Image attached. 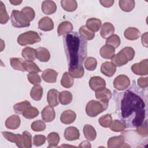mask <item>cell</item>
Returning a JSON list of instances; mask_svg holds the SVG:
<instances>
[{
    "label": "cell",
    "instance_id": "39",
    "mask_svg": "<svg viewBox=\"0 0 148 148\" xmlns=\"http://www.w3.org/2000/svg\"><path fill=\"white\" fill-rule=\"evenodd\" d=\"M73 77H72L68 72H66L63 74L61 80V84L64 87L67 88L71 87L73 84Z\"/></svg>",
    "mask_w": 148,
    "mask_h": 148
},
{
    "label": "cell",
    "instance_id": "20",
    "mask_svg": "<svg viewBox=\"0 0 148 148\" xmlns=\"http://www.w3.org/2000/svg\"><path fill=\"white\" fill-rule=\"evenodd\" d=\"M114 32V27L113 25L110 23H104L101 27L100 35L103 39H106L109 36L113 35Z\"/></svg>",
    "mask_w": 148,
    "mask_h": 148
},
{
    "label": "cell",
    "instance_id": "25",
    "mask_svg": "<svg viewBox=\"0 0 148 148\" xmlns=\"http://www.w3.org/2000/svg\"><path fill=\"white\" fill-rule=\"evenodd\" d=\"M115 49L108 45H105L100 49L101 56L105 59H111L114 55Z\"/></svg>",
    "mask_w": 148,
    "mask_h": 148
},
{
    "label": "cell",
    "instance_id": "34",
    "mask_svg": "<svg viewBox=\"0 0 148 148\" xmlns=\"http://www.w3.org/2000/svg\"><path fill=\"white\" fill-rule=\"evenodd\" d=\"M62 8L67 12H73L77 7V3L76 1L62 0L61 1Z\"/></svg>",
    "mask_w": 148,
    "mask_h": 148
},
{
    "label": "cell",
    "instance_id": "43",
    "mask_svg": "<svg viewBox=\"0 0 148 148\" xmlns=\"http://www.w3.org/2000/svg\"><path fill=\"white\" fill-rule=\"evenodd\" d=\"M68 71L70 75L74 78H81L84 73V69L83 66L74 68H68Z\"/></svg>",
    "mask_w": 148,
    "mask_h": 148
},
{
    "label": "cell",
    "instance_id": "13",
    "mask_svg": "<svg viewBox=\"0 0 148 148\" xmlns=\"http://www.w3.org/2000/svg\"><path fill=\"white\" fill-rule=\"evenodd\" d=\"M80 137L79 130L75 127H67L64 131V138L69 141L77 140Z\"/></svg>",
    "mask_w": 148,
    "mask_h": 148
},
{
    "label": "cell",
    "instance_id": "27",
    "mask_svg": "<svg viewBox=\"0 0 148 148\" xmlns=\"http://www.w3.org/2000/svg\"><path fill=\"white\" fill-rule=\"evenodd\" d=\"M83 134L85 138L90 141H93L95 140L97 132L95 128L90 124H86L83 127Z\"/></svg>",
    "mask_w": 148,
    "mask_h": 148
},
{
    "label": "cell",
    "instance_id": "37",
    "mask_svg": "<svg viewBox=\"0 0 148 148\" xmlns=\"http://www.w3.org/2000/svg\"><path fill=\"white\" fill-rule=\"evenodd\" d=\"M60 136L57 132H51L47 136V140L49 143L48 147H57L60 142Z\"/></svg>",
    "mask_w": 148,
    "mask_h": 148
},
{
    "label": "cell",
    "instance_id": "48",
    "mask_svg": "<svg viewBox=\"0 0 148 148\" xmlns=\"http://www.w3.org/2000/svg\"><path fill=\"white\" fill-rule=\"evenodd\" d=\"M31 128L33 131L36 132L43 131L46 128V124L43 121L38 120L34 121L31 124Z\"/></svg>",
    "mask_w": 148,
    "mask_h": 148
},
{
    "label": "cell",
    "instance_id": "19",
    "mask_svg": "<svg viewBox=\"0 0 148 148\" xmlns=\"http://www.w3.org/2000/svg\"><path fill=\"white\" fill-rule=\"evenodd\" d=\"M42 12L47 15L54 13L57 10V5L53 1H44L42 3Z\"/></svg>",
    "mask_w": 148,
    "mask_h": 148
},
{
    "label": "cell",
    "instance_id": "56",
    "mask_svg": "<svg viewBox=\"0 0 148 148\" xmlns=\"http://www.w3.org/2000/svg\"><path fill=\"white\" fill-rule=\"evenodd\" d=\"M79 147H91V144L89 142L87 141V140H85V141H83L82 142L80 145L79 146Z\"/></svg>",
    "mask_w": 148,
    "mask_h": 148
},
{
    "label": "cell",
    "instance_id": "28",
    "mask_svg": "<svg viewBox=\"0 0 148 148\" xmlns=\"http://www.w3.org/2000/svg\"><path fill=\"white\" fill-rule=\"evenodd\" d=\"M36 58L41 62H47L50 58V52L45 47H39L36 49Z\"/></svg>",
    "mask_w": 148,
    "mask_h": 148
},
{
    "label": "cell",
    "instance_id": "9",
    "mask_svg": "<svg viewBox=\"0 0 148 148\" xmlns=\"http://www.w3.org/2000/svg\"><path fill=\"white\" fill-rule=\"evenodd\" d=\"M131 70L136 75H147L148 74V60L145 59L139 63L133 64Z\"/></svg>",
    "mask_w": 148,
    "mask_h": 148
},
{
    "label": "cell",
    "instance_id": "57",
    "mask_svg": "<svg viewBox=\"0 0 148 148\" xmlns=\"http://www.w3.org/2000/svg\"><path fill=\"white\" fill-rule=\"evenodd\" d=\"M9 2L10 3H12L13 5H19L22 3V1H16V0L9 1Z\"/></svg>",
    "mask_w": 148,
    "mask_h": 148
},
{
    "label": "cell",
    "instance_id": "44",
    "mask_svg": "<svg viewBox=\"0 0 148 148\" xmlns=\"http://www.w3.org/2000/svg\"><path fill=\"white\" fill-rule=\"evenodd\" d=\"M21 12L24 16V17L27 19L29 22L32 21L35 16V13L34 9L29 6H25L21 10Z\"/></svg>",
    "mask_w": 148,
    "mask_h": 148
},
{
    "label": "cell",
    "instance_id": "4",
    "mask_svg": "<svg viewBox=\"0 0 148 148\" xmlns=\"http://www.w3.org/2000/svg\"><path fill=\"white\" fill-rule=\"evenodd\" d=\"M108 101L91 100L86 105V112L90 117H95L107 109Z\"/></svg>",
    "mask_w": 148,
    "mask_h": 148
},
{
    "label": "cell",
    "instance_id": "38",
    "mask_svg": "<svg viewBox=\"0 0 148 148\" xmlns=\"http://www.w3.org/2000/svg\"><path fill=\"white\" fill-rule=\"evenodd\" d=\"M31 106V103L28 101H24L15 104L13 106V109L17 114H21Z\"/></svg>",
    "mask_w": 148,
    "mask_h": 148
},
{
    "label": "cell",
    "instance_id": "55",
    "mask_svg": "<svg viewBox=\"0 0 148 148\" xmlns=\"http://www.w3.org/2000/svg\"><path fill=\"white\" fill-rule=\"evenodd\" d=\"M141 41L142 45L145 46L147 47V32H145L142 35L141 37Z\"/></svg>",
    "mask_w": 148,
    "mask_h": 148
},
{
    "label": "cell",
    "instance_id": "54",
    "mask_svg": "<svg viewBox=\"0 0 148 148\" xmlns=\"http://www.w3.org/2000/svg\"><path fill=\"white\" fill-rule=\"evenodd\" d=\"M114 1L113 0H106V1H99V3L101 4V5H102L103 6L105 7V8H109L110 6H112L113 3H114Z\"/></svg>",
    "mask_w": 148,
    "mask_h": 148
},
{
    "label": "cell",
    "instance_id": "35",
    "mask_svg": "<svg viewBox=\"0 0 148 148\" xmlns=\"http://www.w3.org/2000/svg\"><path fill=\"white\" fill-rule=\"evenodd\" d=\"M79 34L86 40H91L95 36V33L87 27L86 25L82 26L79 29Z\"/></svg>",
    "mask_w": 148,
    "mask_h": 148
},
{
    "label": "cell",
    "instance_id": "29",
    "mask_svg": "<svg viewBox=\"0 0 148 148\" xmlns=\"http://www.w3.org/2000/svg\"><path fill=\"white\" fill-rule=\"evenodd\" d=\"M86 26L91 31L97 32L101 26V20L96 18H90L86 21Z\"/></svg>",
    "mask_w": 148,
    "mask_h": 148
},
{
    "label": "cell",
    "instance_id": "42",
    "mask_svg": "<svg viewBox=\"0 0 148 148\" xmlns=\"http://www.w3.org/2000/svg\"><path fill=\"white\" fill-rule=\"evenodd\" d=\"M121 43V40L117 35L113 34L106 39V45H110L114 49L117 48Z\"/></svg>",
    "mask_w": 148,
    "mask_h": 148
},
{
    "label": "cell",
    "instance_id": "30",
    "mask_svg": "<svg viewBox=\"0 0 148 148\" xmlns=\"http://www.w3.org/2000/svg\"><path fill=\"white\" fill-rule=\"evenodd\" d=\"M135 1L133 0H120L119 4L120 9L125 12H129L135 8Z\"/></svg>",
    "mask_w": 148,
    "mask_h": 148
},
{
    "label": "cell",
    "instance_id": "3",
    "mask_svg": "<svg viewBox=\"0 0 148 148\" xmlns=\"http://www.w3.org/2000/svg\"><path fill=\"white\" fill-rule=\"evenodd\" d=\"M135 56V51L131 47H125L122 49L111 58L112 62L117 66H121L128 61L133 60Z\"/></svg>",
    "mask_w": 148,
    "mask_h": 148
},
{
    "label": "cell",
    "instance_id": "17",
    "mask_svg": "<svg viewBox=\"0 0 148 148\" xmlns=\"http://www.w3.org/2000/svg\"><path fill=\"white\" fill-rule=\"evenodd\" d=\"M38 28L44 31H49L54 28V23L50 17H44L39 21Z\"/></svg>",
    "mask_w": 148,
    "mask_h": 148
},
{
    "label": "cell",
    "instance_id": "10",
    "mask_svg": "<svg viewBox=\"0 0 148 148\" xmlns=\"http://www.w3.org/2000/svg\"><path fill=\"white\" fill-rule=\"evenodd\" d=\"M89 86L91 89L94 91L100 90L106 86L105 80L100 76L91 77L89 80Z\"/></svg>",
    "mask_w": 148,
    "mask_h": 148
},
{
    "label": "cell",
    "instance_id": "51",
    "mask_svg": "<svg viewBox=\"0 0 148 148\" xmlns=\"http://www.w3.org/2000/svg\"><path fill=\"white\" fill-rule=\"evenodd\" d=\"M46 139L43 135H36L33 139V145L35 146H40L45 143Z\"/></svg>",
    "mask_w": 148,
    "mask_h": 148
},
{
    "label": "cell",
    "instance_id": "47",
    "mask_svg": "<svg viewBox=\"0 0 148 148\" xmlns=\"http://www.w3.org/2000/svg\"><path fill=\"white\" fill-rule=\"evenodd\" d=\"M97 65V61L94 57H88L84 62V66L88 71H94Z\"/></svg>",
    "mask_w": 148,
    "mask_h": 148
},
{
    "label": "cell",
    "instance_id": "53",
    "mask_svg": "<svg viewBox=\"0 0 148 148\" xmlns=\"http://www.w3.org/2000/svg\"><path fill=\"white\" fill-rule=\"evenodd\" d=\"M138 84L141 88H146L148 86V77H140L138 79Z\"/></svg>",
    "mask_w": 148,
    "mask_h": 148
},
{
    "label": "cell",
    "instance_id": "33",
    "mask_svg": "<svg viewBox=\"0 0 148 148\" xmlns=\"http://www.w3.org/2000/svg\"><path fill=\"white\" fill-rule=\"evenodd\" d=\"M58 99L61 104L64 105H68L72 101V95L68 91H62L59 93Z\"/></svg>",
    "mask_w": 148,
    "mask_h": 148
},
{
    "label": "cell",
    "instance_id": "23",
    "mask_svg": "<svg viewBox=\"0 0 148 148\" xmlns=\"http://www.w3.org/2000/svg\"><path fill=\"white\" fill-rule=\"evenodd\" d=\"M124 35L125 38L128 40H136L140 37V32L136 28L128 27L125 30L124 32Z\"/></svg>",
    "mask_w": 148,
    "mask_h": 148
},
{
    "label": "cell",
    "instance_id": "5",
    "mask_svg": "<svg viewBox=\"0 0 148 148\" xmlns=\"http://www.w3.org/2000/svg\"><path fill=\"white\" fill-rule=\"evenodd\" d=\"M39 35L35 31H29L20 34L17 38V42L21 46L32 45L40 42Z\"/></svg>",
    "mask_w": 148,
    "mask_h": 148
},
{
    "label": "cell",
    "instance_id": "1",
    "mask_svg": "<svg viewBox=\"0 0 148 148\" xmlns=\"http://www.w3.org/2000/svg\"><path fill=\"white\" fill-rule=\"evenodd\" d=\"M120 110V117L126 127L136 128L145 121L146 103L142 95L135 91L127 90L121 94Z\"/></svg>",
    "mask_w": 148,
    "mask_h": 148
},
{
    "label": "cell",
    "instance_id": "6",
    "mask_svg": "<svg viewBox=\"0 0 148 148\" xmlns=\"http://www.w3.org/2000/svg\"><path fill=\"white\" fill-rule=\"evenodd\" d=\"M12 24L16 28L27 27L30 25V22L24 17L21 11L14 10L10 15Z\"/></svg>",
    "mask_w": 148,
    "mask_h": 148
},
{
    "label": "cell",
    "instance_id": "24",
    "mask_svg": "<svg viewBox=\"0 0 148 148\" xmlns=\"http://www.w3.org/2000/svg\"><path fill=\"white\" fill-rule=\"evenodd\" d=\"M95 95L97 99L103 101H109L112 96L111 91L105 87L100 90L95 91Z\"/></svg>",
    "mask_w": 148,
    "mask_h": 148
},
{
    "label": "cell",
    "instance_id": "45",
    "mask_svg": "<svg viewBox=\"0 0 148 148\" xmlns=\"http://www.w3.org/2000/svg\"><path fill=\"white\" fill-rule=\"evenodd\" d=\"M9 19V17L6 10L5 6L2 1H0V23L2 24H6Z\"/></svg>",
    "mask_w": 148,
    "mask_h": 148
},
{
    "label": "cell",
    "instance_id": "26",
    "mask_svg": "<svg viewBox=\"0 0 148 148\" xmlns=\"http://www.w3.org/2000/svg\"><path fill=\"white\" fill-rule=\"evenodd\" d=\"M21 56L28 61H33L36 58V49L30 47H26L22 50Z\"/></svg>",
    "mask_w": 148,
    "mask_h": 148
},
{
    "label": "cell",
    "instance_id": "52",
    "mask_svg": "<svg viewBox=\"0 0 148 148\" xmlns=\"http://www.w3.org/2000/svg\"><path fill=\"white\" fill-rule=\"evenodd\" d=\"M136 131L138 134H139L142 136H147L148 131H147V120H145V121H144L140 125L136 127Z\"/></svg>",
    "mask_w": 148,
    "mask_h": 148
},
{
    "label": "cell",
    "instance_id": "49",
    "mask_svg": "<svg viewBox=\"0 0 148 148\" xmlns=\"http://www.w3.org/2000/svg\"><path fill=\"white\" fill-rule=\"evenodd\" d=\"M23 143L24 145V148H30L32 147V136L31 134L25 131L23 132Z\"/></svg>",
    "mask_w": 148,
    "mask_h": 148
},
{
    "label": "cell",
    "instance_id": "36",
    "mask_svg": "<svg viewBox=\"0 0 148 148\" xmlns=\"http://www.w3.org/2000/svg\"><path fill=\"white\" fill-rule=\"evenodd\" d=\"M109 127L114 132H121L126 128V125L122 120H114L112 121Z\"/></svg>",
    "mask_w": 148,
    "mask_h": 148
},
{
    "label": "cell",
    "instance_id": "16",
    "mask_svg": "<svg viewBox=\"0 0 148 148\" xmlns=\"http://www.w3.org/2000/svg\"><path fill=\"white\" fill-rule=\"evenodd\" d=\"M57 76V72L52 69H47L42 72V78L46 82L54 83L56 82Z\"/></svg>",
    "mask_w": 148,
    "mask_h": 148
},
{
    "label": "cell",
    "instance_id": "40",
    "mask_svg": "<svg viewBox=\"0 0 148 148\" xmlns=\"http://www.w3.org/2000/svg\"><path fill=\"white\" fill-rule=\"evenodd\" d=\"M24 68L25 71L29 73H38L41 71L39 66L33 61H25L24 62Z\"/></svg>",
    "mask_w": 148,
    "mask_h": 148
},
{
    "label": "cell",
    "instance_id": "50",
    "mask_svg": "<svg viewBox=\"0 0 148 148\" xmlns=\"http://www.w3.org/2000/svg\"><path fill=\"white\" fill-rule=\"evenodd\" d=\"M27 79L32 84L37 85L41 82L40 77L37 73H29L27 75Z\"/></svg>",
    "mask_w": 148,
    "mask_h": 148
},
{
    "label": "cell",
    "instance_id": "32",
    "mask_svg": "<svg viewBox=\"0 0 148 148\" xmlns=\"http://www.w3.org/2000/svg\"><path fill=\"white\" fill-rule=\"evenodd\" d=\"M30 95L32 99L40 101L43 95V88L39 84L35 85L31 90Z\"/></svg>",
    "mask_w": 148,
    "mask_h": 148
},
{
    "label": "cell",
    "instance_id": "22",
    "mask_svg": "<svg viewBox=\"0 0 148 148\" xmlns=\"http://www.w3.org/2000/svg\"><path fill=\"white\" fill-rule=\"evenodd\" d=\"M73 30V25L69 21H65L60 23L57 28V33L58 36L64 35L72 32Z\"/></svg>",
    "mask_w": 148,
    "mask_h": 148
},
{
    "label": "cell",
    "instance_id": "12",
    "mask_svg": "<svg viewBox=\"0 0 148 148\" xmlns=\"http://www.w3.org/2000/svg\"><path fill=\"white\" fill-rule=\"evenodd\" d=\"M41 117L46 122H51L56 117V112L51 106H47L43 108L41 112Z\"/></svg>",
    "mask_w": 148,
    "mask_h": 148
},
{
    "label": "cell",
    "instance_id": "41",
    "mask_svg": "<svg viewBox=\"0 0 148 148\" xmlns=\"http://www.w3.org/2000/svg\"><path fill=\"white\" fill-rule=\"evenodd\" d=\"M39 112L37 108L32 106H29L28 108H27L23 113V116L25 119H32L35 117H36L38 114Z\"/></svg>",
    "mask_w": 148,
    "mask_h": 148
},
{
    "label": "cell",
    "instance_id": "7",
    "mask_svg": "<svg viewBox=\"0 0 148 148\" xmlns=\"http://www.w3.org/2000/svg\"><path fill=\"white\" fill-rule=\"evenodd\" d=\"M130 85V80L128 77L125 75L117 76L113 81L114 87L119 91L124 90Z\"/></svg>",
    "mask_w": 148,
    "mask_h": 148
},
{
    "label": "cell",
    "instance_id": "14",
    "mask_svg": "<svg viewBox=\"0 0 148 148\" xmlns=\"http://www.w3.org/2000/svg\"><path fill=\"white\" fill-rule=\"evenodd\" d=\"M108 147L109 148H119L125 147L124 136L120 135L110 138L108 141Z\"/></svg>",
    "mask_w": 148,
    "mask_h": 148
},
{
    "label": "cell",
    "instance_id": "31",
    "mask_svg": "<svg viewBox=\"0 0 148 148\" xmlns=\"http://www.w3.org/2000/svg\"><path fill=\"white\" fill-rule=\"evenodd\" d=\"M24 61L20 58L13 57L10 59V65L14 70L20 71L22 72L25 71L24 68Z\"/></svg>",
    "mask_w": 148,
    "mask_h": 148
},
{
    "label": "cell",
    "instance_id": "46",
    "mask_svg": "<svg viewBox=\"0 0 148 148\" xmlns=\"http://www.w3.org/2000/svg\"><path fill=\"white\" fill-rule=\"evenodd\" d=\"M99 124L105 128L109 127L112 121V117L111 114H106L99 118L98 120Z\"/></svg>",
    "mask_w": 148,
    "mask_h": 148
},
{
    "label": "cell",
    "instance_id": "8",
    "mask_svg": "<svg viewBox=\"0 0 148 148\" xmlns=\"http://www.w3.org/2000/svg\"><path fill=\"white\" fill-rule=\"evenodd\" d=\"M2 134L3 136V137L9 142L15 143L17 147L20 148H24L22 135L14 134L12 132L8 131L2 132Z\"/></svg>",
    "mask_w": 148,
    "mask_h": 148
},
{
    "label": "cell",
    "instance_id": "21",
    "mask_svg": "<svg viewBox=\"0 0 148 148\" xmlns=\"http://www.w3.org/2000/svg\"><path fill=\"white\" fill-rule=\"evenodd\" d=\"M58 96L59 92L56 89L50 90L47 95V100L49 105L52 107L56 106L58 105Z\"/></svg>",
    "mask_w": 148,
    "mask_h": 148
},
{
    "label": "cell",
    "instance_id": "18",
    "mask_svg": "<svg viewBox=\"0 0 148 148\" xmlns=\"http://www.w3.org/2000/svg\"><path fill=\"white\" fill-rule=\"evenodd\" d=\"M21 123V120L17 115H12L9 117L5 121V126L7 128L11 130H16L18 128Z\"/></svg>",
    "mask_w": 148,
    "mask_h": 148
},
{
    "label": "cell",
    "instance_id": "15",
    "mask_svg": "<svg viewBox=\"0 0 148 148\" xmlns=\"http://www.w3.org/2000/svg\"><path fill=\"white\" fill-rule=\"evenodd\" d=\"M76 117V113L72 110H66L64 111L60 117L61 123L65 124H70L74 122Z\"/></svg>",
    "mask_w": 148,
    "mask_h": 148
},
{
    "label": "cell",
    "instance_id": "2",
    "mask_svg": "<svg viewBox=\"0 0 148 148\" xmlns=\"http://www.w3.org/2000/svg\"><path fill=\"white\" fill-rule=\"evenodd\" d=\"M63 43L68 68L82 66L87 53L86 40L76 32H72L64 36Z\"/></svg>",
    "mask_w": 148,
    "mask_h": 148
},
{
    "label": "cell",
    "instance_id": "11",
    "mask_svg": "<svg viewBox=\"0 0 148 148\" xmlns=\"http://www.w3.org/2000/svg\"><path fill=\"white\" fill-rule=\"evenodd\" d=\"M116 71V66L112 62L106 61L102 64L101 66V72L105 76L112 77Z\"/></svg>",
    "mask_w": 148,
    "mask_h": 148
}]
</instances>
